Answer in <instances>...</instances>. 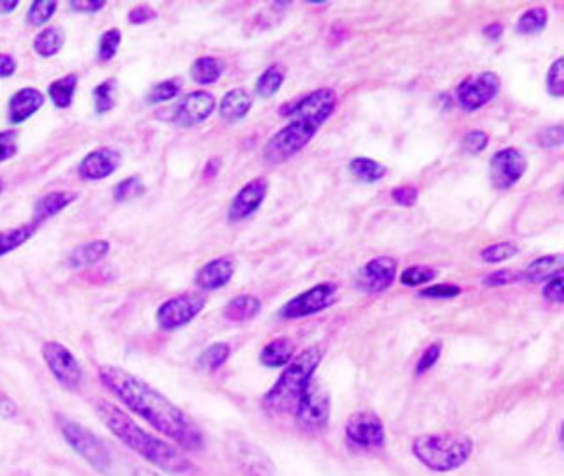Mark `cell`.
Listing matches in <instances>:
<instances>
[{
  "label": "cell",
  "mask_w": 564,
  "mask_h": 476,
  "mask_svg": "<svg viewBox=\"0 0 564 476\" xmlns=\"http://www.w3.org/2000/svg\"><path fill=\"white\" fill-rule=\"evenodd\" d=\"M99 379L132 413L149 422L155 431L170 437L181 448H202L203 434L198 425L152 385L117 366L99 367Z\"/></svg>",
  "instance_id": "6da1fadb"
},
{
  "label": "cell",
  "mask_w": 564,
  "mask_h": 476,
  "mask_svg": "<svg viewBox=\"0 0 564 476\" xmlns=\"http://www.w3.org/2000/svg\"><path fill=\"white\" fill-rule=\"evenodd\" d=\"M335 106L337 96L334 88H317L302 97L295 108L288 111L290 122L275 132L263 147L264 161L269 164H281L299 154L316 137L323 123L330 119Z\"/></svg>",
  "instance_id": "7a4b0ae2"
},
{
  "label": "cell",
  "mask_w": 564,
  "mask_h": 476,
  "mask_svg": "<svg viewBox=\"0 0 564 476\" xmlns=\"http://www.w3.org/2000/svg\"><path fill=\"white\" fill-rule=\"evenodd\" d=\"M94 410L108 431L134 454L145 458L147 463L154 464L167 473L193 472V466L181 450L141 429L119 405L105 399H96Z\"/></svg>",
  "instance_id": "3957f363"
},
{
  "label": "cell",
  "mask_w": 564,
  "mask_h": 476,
  "mask_svg": "<svg viewBox=\"0 0 564 476\" xmlns=\"http://www.w3.org/2000/svg\"><path fill=\"white\" fill-rule=\"evenodd\" d=\"M325 349L322 346H311L291 358L281 378L275 381L269 393L264 396L263 405L272 413H288L295 410L302 393L307 390L314 372L322 364Z\"/></svg>",
  "instance_id": "277c9868"
},
{
  "label": "cell",
  "mask_w": 564,
  "mask_h": 476,
  "mask_svg": "<svg viewBox=\"0 0 564 476\" xmlns=\"http://www.w3.org/2000/svg\"><path fill=\"white\" fill-rule=\"evenodd\" d=\"M475 443L466 434H422L411 443V452L432 472L449 473L469 461Z\"/></svg>",
  "instance_id": "5b68a950"
},
{
  "label": "cell",
  "mask_w": 564,
  "mask_h": 476,
  "mask_svg": "<svg viewBox=\"0 0 564 476\" xmlns=\"http://www.w3.org/2000/svg\"><path fill=\"white\" fill-rule=\"evenodd\" d=\"M57 425L61 429L62 437L67 445L75 450L79 457L85 458L94 469L99 473H108L111 467V455L99 437L88 431L82 423L66 416H57Z\"/></svg>",
  "instance_id": "8992f818"
},
{
  "label": "cell",
  "mask_w": 564,
  "mask_h": 476,
  "mask_svg": "<svg viewBox=\"0 0 564 476\" xmlns=\"http://www.w3.org/2000/svg\"><path fill=\"white\" fill-rule=\"evenodd\" d=\"M344 436L351 448L370 452V450L383 448L387 434H384L383 420L379 419L375 411L364 410L349 416L344 428Z\"/></svg>",
  "instance_id": "52a82bcc"
},
{
  "label": "cell",
  "mask_w": 564,
  "mask_h": 476,
  "mask_svg": "<svg viewBox=\"0 0 564 476\" xmlns=\"http://www.w3.org/2000/svg\"><path fill=\"white\" fill-rule=\"evenodd\" d=\"M43 358L62 387L75 390L82 385L84 369L79 366L78 358L64 344L57 343V340L44 343Z\"/></svg>",
  "instance_id": "ba28073f"
},
{
  "label": "cell",
  "mask_w": 564,
  "mask_h": 476,
  "mask_svg": "<svg viewBox=\"0 0 564 476\" xmlns=\"http://www.w3.org/2000/svg\"><path fill=\"white\" fill-rule=\"evenodd\" d=\"M205 304H207V299L198 293L173 296L158 309L155 320L163 331H176V328L193 322L194 317L202 313Z\"/></svg>",
  "instance_id": "9c48e42d"
},
{
  "label": "cell",
  "mask_w": 564,
  "mask_h": 476,
  "mask_svg": "<svg viewBox=\"0 0 564 476\" xmlns=\"http://www.w3.org/2000/svg\"><path fill=\"white\" fill-rule=\"evenodd\" d=\"M330 396L317 385H308L296 402L295 414L302 428L322 431L330 420Z\"/></svg>",
  "instance_id": "30bf717a"
},
{
  "label": "cell",
  "mask_w": 564,
  "mask_h": 476,
  "mask_svg": "<svg viewBox=\"0 0 564 476\" xmlns=\"http://www.w3.org/2000/svg\"><path fill=\"white\" fill-rule=\"evenodd\" d=\"M335 291H337V288L332 282L316 284V286L300 293L299 296L284 304L279 316L282 320H299V317L322 313L334 304Z\"/></svg>",
  "instance_id": "8fae6325"
},
{
  "label": "cell",
  "mask_w": 564,
  "mask_h": 476,
  "mask_svg": "<svg viewBox=\"0 0 564 476\" xmlns=\"http://www.w3.org/2000/svg\"><path fill=\"white\" fill-rule=\"evenodd\" d=\"M501 82L494 73H480L469 76L457 87V102L464 111L480 110L481 106L492 101L498 96Z\"/></svg>",
  "instance_id": "7c38bea8"
},
{
  "label": "cell",
  "mask_w": 564,
  "mask_h": 476,
  "mask_svg": "<svg viewBox=\"0 0 564 476\" xmlns=\"http://www.w3.org/2000/svg\"><path fill=\"white\" fill-rule=\"evenodd\" d=\"M528 170L522 152L517 149H502L490 159V182L499 191L510 190L524 176Z\"/></svg>",
  "instance_id": "4fadbf2b"
},
{
  "label": "cell",
  "mask_w": 564,
  "mask_h": 476,
  "mask_svg": "<svg viewBox=\"0 0 564 476\" xmlns=\"http://www.w3.org/2000/svg\"><path fill=\"white\" fill-rule=\"evenodd\" d=\"M397 278V261L390 256H379L367 261L358 272L357 284L364 293L378 295L392 286Z\"/></svg>",
  "instance_id": "5bb4252c"
},
{
  "label": "cell",
  "mask_w": 564,
  "mask_h": 476,
  "mask_svg": "<svg viewBox=\"0 0 564 476\" xmlns=\"http://www.w3.org/2000/svg\"><path fill=\"white\" fill-rule=\"evenodd\" d=\"M267 193H269V182L263 176L243 185L229 205L228 219L231 223L249 219L261 207V203L267 198Z\"/></svg>",
  "instance_id": "9a60e30c"
},
{
  "label": "cell",
  "mask_w": 564,
  "mask_h": 476,
  "mask_svg": "<svg viewBox=\"0 0 564 476\" xmlns=\"http://www.w3.org/2000/svg\"><path fill=\"white\" fill-rule=\"evenodd\" d=\"M216 110V97L208 93H193L176 106L173 122L181 128H194L205 122Z\"/></svg>",
  "instance_id": "2e32d148"
},
{
  "label": "cell",
  "mask_w": 564,
  "mask_h": 476,
  "mask_svg": "<svg viewBox=\"0 0 564 476\" xmlns=\"http://www.w3.org/2000/svg\"><path fill=\"white\" fill-rule=\"evenodd\" d=\"M120 161L122 158L117 150H94L90 154L85 155L84 161L79 163V175L84 176L85 181H102L117 172Z\"/></svg>",
  "instance_id": "e0dca14e"
},
{
  "label": "cell",
  "mask_w": 564,
  "mask_h": 476,
  "mask_svg": "<svg viewBox=\"0 0 564 476\" xmlns=\"http://www.w3.org/2000/svg\"><path fill=\"white\" fill-rule=\"evenodd\" d=\"M235 260L229 256H220L216 260L208 261L207 264H203L199 272L196 273V286L203 291L219 290L225 288L235 273Z\"/></svg>",
  "instance_id": "ac0fdd59"
},
{
  "label": "cell",
  "mask_w": 564,
  "mask_h": 476,
  "mask_svg": "<svg viewBox=\"0 0 564 476\" xmlns=\"http://www.w3.org/2000/svg\"><path fill=\"white\" fill-rule=\"evenodd\" d=\"M43 105L44 96L37 88H22L9 99V120L13 123H23L31 119L32 115L37 113Z\"/></svg>",
  "instance_id": "d6986e66"
},
{
  "label": "cell",
  "mask_w": 564,
  "mask_h": 476,
  "mask_svg": "<svg viewBox=\"0 0 564 476\" xmlns=\"http://www.w3.org/2000/svg\"><path fill=\"white\" fill-rule=\"evenodd\" d=\"M78 199V194L69 191H55V193L44 194L40 202L35 203L34 220L32 225H41L50 217L57 216L58 212L69 207L70 203Z\"/></svg>",
  "instance_id": "ffe728a7"
},
{
  "label": "cell",
  "mask_w": 564,
  "mask_h": 476,
  "mask_svg": "<svg viewBox=\"0 0 564 476\" xmlns=\"http://www.w3.org/2000/svg\"><path fill=\"white\" fill-rule=\"evenodd\" d=\"M252 97L246 88H234L229 90L219 105L220 119L235 123L242 120L251 110Z\"/></svg>",
  "instance_id": "44dd1931"
},
{
  "label": "cell",
  "mask_w": 564,
  "mask_h": 476,
  "mask_svg": "<svg viewBox=\"0 0 564 476\" xmlns=\"http://www.w3.org/2000/svg\"><path fill=\"white\" fill-rule=\"evenodd\" d=\"M110 251V244L106 240H94V242L84 244L70 251L69 261L73 269H88L93 264L99 263Z\"/></svg>",
  "instance_id": "7402d4cb"
},
{
  "label": "cell",
  "mask_w": 564,
  "mask_h": 476,
  "mask_svg": "<svg viewBox=\"0 0 564 476\" xmlns=\"http://www.w3.org/2000/svg\"><path fill=\"white\" fill-rule=\"evenodd\" d=\"M563 255L542 256V258H538V260L528 264L522 278L528 279L529 282L549 281V279L555 278L557 273H563Z\"/></svg>",
  "instance_id": "603a6c76"
},
{
  "label": "cell",
  "mask_w": 564,
  "mask_h": 476,
  "mask_svg": "<svg viewBox=\"0 0 564 476\" xmlns=\"http://www.w3.org/2000/svg\"><path fill=\"white\" fill-rule=\"evenodd\" d=\"M261 311V300L254 295H240L229 300L225 307V317L231 323H246L258 316Z\"/></svg>",
  "instance_id": "cb8c5ba5"
},
{
  "label": "cell",
  "mask_w": 564,
  "mask_h": 476,
  "mask_svg": "<svg viewBox=\"0 0 564 476\" xmlns=\"http://www.w3.org/2000/svg\"><path fill=\"white\" fill-rule=\"evenodd\" d=\"M293 355H295L293 343L286 337H281V339L272 340V343L264 346L260 355V361L264 367L278 369V367L288 366Z\"/></svg>",
  "instance_id": "d4e9b609"
},
{
  "label": "cell",
  "mask_w": 564,
  "mask_h": 476,
  "mask_svg": "<svg viewBox=\"0 0 564 476\" xmlns=\"http://www.w3.org/2000/svg\"><path fill=\"white\" fill-rule=\"evenodd\" d=\"M64 43H66L64 31L58 29V26H48V29H44V31L35 35L32 48H34V52L37 53L40 57L50 58L55 57V55L61 52Z\"/></svg>",
  "instance_id": "484cf974"
},
{
  "label": "cell",
  "mask_w": 564,
  "mask_h": 476,
  "mask_svg": "<svg viewBox=\"0 0 564 476\" xmlns=\"http://www.w3.org/2000/svg\"><path fill=\"white\" fill-rule=\"evenodd\" d=\"M76 87H78V76L76 75H67L64 78L55 79L48 87V96L55 108H58V110L69 108L73 105Z\"/></svg>",
  "instance_id": "4316f807"
},
{
  "label": "cell",
  "mask_w": 564,
  "mask_h": 476,
  "mask_svg": "<svg viewBox=\"0 0 564 476\" xmlns=\"http://www.w3.org/2000/svg\"><path fill=\"white\" fill-rule=\"evenodd\" d=\"M223 76V62L216 57H199L191 66V78L199 85L216 84Z\"/></svg>",
  "instance_id": "83f0119b"
},
{
  "label": "cell",
  "mask_w": 564,
  "mask_h": 476,
  "mask_svg": "<svg viewBox=\"0 0 564 476\" xmlns=\"http://www.w3.org/2000/svg\"><path fill=\"white\" fill-rule=\"evenodd\" d=\"M349 172L360 182L375 184V182L381 181L387 175V167L375 161V159L357 158L352 159L351 163H349Z\"/></svg>",
  "instance_id": "f1b7e54d"
},
{
  "label": "cell",
  "mask_w": 564,
  "mask_h": 476,
  "mask_svg": "<svg viewBox=\"0 0 564 476\" xmlns=\"http://www.w3.org/2000/svg\"><path fill=\"white\" fill-rule=\"evenodd\" d=\"M117 94H119V85L113 78L106 79L102 84L94 88V110L97 115H105L113 110L117 105Z\"/></svg>",
  "instance_id": "f546056e"
},
{
  "label": "cell",
  "mask_w": 564,
  "mask_h": 476,
  "mask_svg": "<svg viewBox=\"0 0 564 476\" xmlns=\"http://www.w3.org/2000/svg\"><path fill=\"white\" fill-rule=\"evenodd\" d=\"M284 84V71L281 66H270L269 69L263 71V75L256 82V94L261 99H269L275 96L281 90Z\"/></svg>",
  "instance_id": "4dcf8cb0"
},
{
  "label": "cell",
  "mask_w": 564,
  "mask_h": 476,
  "mask_svg": "<svg viewBox=\"0 0 564 476\" xmlns=\"http://www.w3.org/2000/svg\"><path fill=\"white\" fill-rule=\"evenodd\" d=\"M35 228H37V226L31 223V225L2 231V234H0V258L9 255V252H13L18 247H22L23 244L35 234Z\"/></svg>",
  "instance_id": "1f68e13d"
},
{
  "label": "cell",
  "mask_w": 564,
  "mask_h": 476,
  "mask_svg": "<svg viewBox=\"0 0 564 476\" xmlns=\"http://www.w3.org/2000/svg\"><path fill=\"white\" fill-rule=\"evenodd\" d=\"M546 20H549V14H546L545 9H528V11L519 18V22H517V32L524 35L540 34V32L545 29Z\"/></svg>",
  "instance_id": "d6a6232c"
},
{
  "label": "cell",
  "mask_w": 564,
  "mask_h": 476,
  "mask_svg": "<svg viewBox=\"0 0 564 476\" xmlns=\"http://www.w3.org/2000/svg\"><path fill=\"white\" fill-rule=\"evenodd\" d=\"M229 353H231V349H229L228 344H212V346H208V348L199 355V367L205 370L219 369L220 366H225L226 360L229 358Z\"/></svg>",
  "instance_id": "836d02e7"
},
{
  "label": "cell",
  "mask_w": 564,
  "mask_h": 476,
  "mask_svg": "<svg viewBox=\"0 0 564 476\" xmlns=\"http://www.w3.org/2000/svg\"><path fill=\"white\" fill-rule=\"evenodd\" d=\"M517 252H519V247L516 242H499L485 247L484 251L480 252V258L485 263L496 264L511 260Z\"/></svg>",
  "instance_id": "e575fe53"
},
{
  "label": "cell",
  "mask_w": 564,
  "mask_h": 476,
  "mask_svg": "<svg viewBox=\"0 0 564 476\" xmlns=\"http://www.w3.org/2000/svg\"><path fill=\"white\" fill-rule=\"evenodd\" d=\"M181 82L178 79H166L161 84L154 85L147 96V101L150 105H161V102L172 101L173 97L178 96L181 93Z\"/></svg>",
  "instance_id": "d590c367"
},
{
  "label": "cell",
  "mask_w": 564,
  "mask_h": 476,
  "mask_svg": "<svg viewBox=\"0 0 564 476\" xmlns=\"http://www.w3.org/2000/svg\"><path fill=\"white\" fill-rule=\"evenodd\" d=\"M145 193V185L141 182L140 176H128L120 184L115 185V202H129V199L138 198Z\"/></svg>",
  "instance_id": "8d00e7d4"
},
{
  "label": "cell",
  "mask_w": 564,
  "mask_h": 476,
  "mask_svg": "<svg viewBox=\"0 0 564 476\" xmlns=\"http://www.w3.org/2000/svg\"><path fill=\"white\" fill-rule=\"evenodd\" d=\"M57 11V2L55 0H40V2H32L29 13H26V23L40 26L50 22V18Z\"/></svg>",
  "instance_id": "74e56055"
},
{
  "label": "cell",
  "mask_w": 564,
  "mask_h": 476,
  "mask_svg": "<svg viewBox=\"0 0 564 476\" xmlns=\"http://www.w3.org/2000/svg\"><path fill=\"white\" fill-rule=\"evenodd\" d=\"M436 278V270L431 267H423V264H416V267H410L401 273V282L404 286H422L427 284L432 279Z\"/></svg>",
  "instance_id": "f35d334b"
},
{
  "label": "cell",
  "mask_w": 564,
  "mask_h": 476,
  "mask_svg": "<svg viewBox=\"0 0 564 476\" xmlns=\"http://www.w3.org/2000/svg\"><path fill=\"white\" fill-rule=\"evenodd\" d=\"M120 43H122V32L119 29L106 31L99 40V58L105 62L111 61L117 50H119Z\"/></svg>",
  "instance_id": "ab89813d"
},
{
  "label": "cell",
  "mask_w": 564,
  "mask_h": 476,
  "mask_svg": "<svg viewBox=\"0 0 564 476\" xmlns=\"http://www.w3.org/2000/svg\"><path fill=\"white\" fill-rule=\"evenodd\" d=\"M487 145H489L487 132L478 131V129L466 132L463 140H460V149L469 155L480 154V152L487 149Z\"/></svg>",
  "instance_id": "60d3db41"
},
{
  "label": "cell",
  "mask_w": 564,
  "mask_h": 476,
  "mask_svg": "<svg viewBox=\"0 0 564 476\" xmlns=\"http://www.w3.org/2000/svg\"><path fill=\"white\" fill-rule=\"evenodd\" d=\"M546 90L551 93V96L561 97L564 93V76H563V58L552 64L546 75Z\"/></svg>",
  "instance_id": "b9f144b4"
},
{
  "label": "cell",
  "mask_w": 564,
  "mask_h": 476,
  "mask_svg": "<svg viewBox=\"0 0 564 476\" xmlns=\"http://www.w3.org/2000/svg\"><path fill=\"white\" fill-rule=\"evenodd\" d=\"M441 343H434L429 346L425 351H423L422 358H420L419 364H416V369H414V375H425L427 370H431L432 367L436 366L437 360L441 358Z\"/></svg>",
  "instance_id": "7bdbcfd3"
},
{
  "label": "cell",
  "mask_w": 564,
  "mask_h": 476,
  "mask_svg": "<svg viewBox=\"0 0 564 476\" xmlns=\"http://www.w3.org/2000/svg\"><path fill=\"white\" fill-rule=\"evenodd\" d=\"M540 145L543 147V149H560L561 145H563L564 141V129L561 123H557V126H551V128L543 129L542 132H540Z\"/></svg>",
  "instance_id": "ee69618b"
},
{
  "label": "cell",
  "mask_w": 564,
  "mask_h": 476,
  "mask_svg": "<svg viewBox=\"0 0 564 476\" xmlns=\"http://www.w3.org/2000/svg\"><path fill=\"white\" fill-rule=\"evenodd\" d=\"M543 296L551 304L561 305L564 302L563 273H557L555 278L549 279L545 288H543Z\"/></svg>",
  "instance_id": "f6af8a7d"
},
{
  "label": "cell",
  "mask_w": 564,
  "mask_h": 476,
  "mask_svg": "<svg viewBox=\"0 0 564 476\" xmlns=\"http://www.w3.org/2000/svg\"><path fill=\"white\" fill-rule=\"evenodd\" d=\"M18 152V132L2 131L0 132V163H4L8 159L14 158Z\"/></svg>",
  "instance_id": "bcb514c9"
},
{
  "label": "cell",
  "mask_w": 564,
  "mask_h": 476,
  "mask_svg": "<svg viewBox=\"0 0 564 476\" xmlns=\"http://www.w3.org/2000/svg\"><path fill=\"white\" fill-rule=\"evenodd\" d=\"M460 293V288L455 284H436V286L425 288L420 291L422 299H454Z\"/></svg>",
  "instance_id": "7dc6e473"
},
{
  "label": "cell",
  "mask_w": 564,
  "mask_h": 476,
  "mask_svg": "<svg viewBox=\"0 0 564 476\" xmlns=\"http://www.w3.org/2000/svg\"><path fill=\"white\" fill-rule=\"evenodd\" d=\"M392 196L397 205L410 208L414 207L416 202H419V190L413 187V185H402V187L393 190Z\"/></svg>",
  "instance_id": "c3c4849f"
},
{
  "label": "cell",
  "mask_w": 564,
  "mask_h": 476,
  "mask_svg": "<svg viewBox=\"0 0 564 476\" xmlns=\"http://www.w3.org/2000/svg\"><path fill=\"white\" fill-rule=\"evenodd\" d=\"M519 279L516 272H511V270H496V272L489 273L487 278L484 279L485 286H507V284H511V282H516Z\"/></svg>",
  "instance_id": "681fc988"
},
{
  "label": "cell",
  "mask_w": 564,
  "mask_h": 476,
  "mask_svg": "<svg viewBox=\"0 0 564 476\" xmlns=\"http://www.w3.org/2000/svg\"><path fill=\"white\" fill-rule=\"evenodd\" d=\"M155 17H158V14H155L154 9L140 6V8H134L132 11H129L128 20L132 25H143V23L154 20Z\"/></svg>",
  "instance_id": "f907efd6"
},
{
  "label": "cell",
  "mask_w": 564,
  "mask_h": 476,
  "mask_svg": "<svg viewBox=\"0 0 564 476\" xmlns=\"http://www.w3.org/2000/svg\"><path fill=\"white\" fill-rule=\"evenodd\" d=\"M70 9H75L76 13H99L105 8L106 2L102 0H73L69 2Z\"/></svg>",
  "instance_id": "816d5d0a"
},
{
  "label": "cell",
  "mask_w": 564,
  "mask_h": 476,
  "mask_svg": "<svg viewBox=\"0 0 564 476\" xmlns=\"http://www.w3.org/2000/svg\"><path fill=\"white\" fill-rule=\"evenodd\" d=\"M14 71H17V62H14V58L11 57V55L0 53V78L13 76Z\"/></svg>",
  "instance_id": "f5cc1de1"
},
{
  "label": "cell",
  "mask_w": 564,
  "mask_h": 476,
  "mask_svg": "<svg viewBox=\"0 0 564 476\" xmlns=\"http://www.w3.org/2000/svg\"><path fill=\"white\" fill-rule=\"evenodd\" d=\"M0 414H2L4 419H11V416H17L18 414L17 405L9 401L6 396H0Z\"/></svg>",
  "instance_id": "db71d44e"
},
{
  "label": "cell",
  "mask_w": 564,
  "mask_h": 476,
  "mask_svg": "<svg viewBox=\"0 0 564 476\" xmlns=\"http://www.w3.org/2000/svg\"><path fill=\"white\" fill-rule=\"evenodd\" d=\"M484 35L487 40L498 41L502 35V26L499 23H492V25H487L484 29Z\"/></svg>",
  "instance_id": "11a10c76"
},
{
  "label": "cell",
  "mask_w": 564,
  "mask_h": 476,
  "mask_svg": "<svg viewBox=\"0 0 564 476\" xmlns=\"http://www.w3.org/2000/svg\"><path fill=\"white\" fill-rule=\"evenodd\" d=\"M17 8V0H9V2H6V0H0V14L13 13L14 9Z\"/></svg>",
  "instance_id": "9f6ffc18"
},
{
  "label": "cell",
  "mask_w": 564,
  "mask_h": 476,
  "mask_svg": "<svg viewBox=\"0 0 564 476\" xmlns=\"http://www.w3.org/2000/svg\"><path fill=\"white\" fill-rule=\"evenodd\" d=\"M132 476H161L158 472H154L152 467L140 466L132 472Z\"/></svg>",
  "instance_id": "6f0895ef"
},
{
  "label": "cell",
  "mask_w": 564,
  "mask_h": 476,
  "mask_svg": "<svg viewBox=\"0 0 564 476\" xmlns=\"http://www.w3.org/2000/svg\"><path fill=\"white\" fill-rule=\"evenodd\" d=\"M2 190H4V182L0 181V193H2Z\"/></svg>",
  "instance_id": "680465c9"
}]
</instances>
